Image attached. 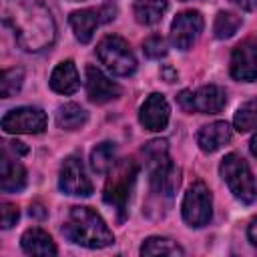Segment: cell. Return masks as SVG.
<instances>
[{"label": "cell", "instance_id": "6da1fadb", "mask_svg": "<svg viewBox=\"0 0 257 257\" xmlns=\"http://www.w3.org/2000/svg\"><path fill=\"white\" fill-rule=\"evenodd\" d=\"M2 20L26 52H40L54 44L56 22L40 0H2Z\"/></svg>", "mask_w": 257, "mask_h": 257}, {"label": "cell", "instance_id": "7a4b0ae2", "mask_svg": "<svg viewBox=\"0 0 257 257\" xmlns=\"http://www.w3.org/2000/svg\"><path fill=\"white\" fill-rule=\"evenodd\" d=\"M62 233L76 245L88 249H102L114 243V235L104 223V219L90 207L76 205L68 211L62 225Z\"/></svg>", "mask_w": 257, "mask_h": 257}, {"label": "cell", "instance_id": "3957f363", "mask_svg": "<svg viewBox=\"0 0 257 257\" xmlns=\"http://www.w3.org/2000/svg\"><path fill=\"white\" fill-rule=\"evenodd\" d=\"M145 159H147V169H149V185L153 195L161 199H171L181 183L179 169L169 157V147L167 141L155 139L149 141L143 149Z\"/></svg>", "mask_w": 257, "mask_h": 257}, {"label": "cell", "instance_id": "277c9868", "mask_svg": "<svg viewBox=\"0 0 257 257\" xmlns=\"http://www.w3.org/2000/svg\"><path fill=\"white\" fill-rule=\"evenodd\" d=\"M137 175H139V165L135 159H120L108 171L102 199L106 205H110L116 211L118 221H122L126 217V209H128L131 193L135 189Z\"/></svg>", "mask_w": 257, "mask_h": 257}, {"label": "cell", "instance_id": "5b68a950", "mask_svg": "<svg viewBox=\"0 0 257 257\" xmlns=\"http://www.w3.org/2000/svg\"><path fill=\"white\" fill-rule=\"evenodd\" d=\"M219 173L237 201H241L243 205H251L257 199V187H255L253 173L241 155L237 153L225 155V159L219 165Z\"/></svg>", "mask_w": 257, "mask_h": 257}, {"label": "cell", "instance_id": "8992f818", "mask_svg": "<svg viewBox=\"0 0 257 257\" xmlns=\"http://www.w3.org/2000/svg\"><path fill=\"white\" fill-rule=\"evenodd\" d=\"M98 60L116 76H131L137 70V58L122 36L108 34L96 46Z\"/></svg>", "mask_w": 257, "mask_h": 257}, {"label": "cell", "instance_id": "52a82bcc", "mask_svg": "<svg viewBox=\"0 0 257 257\" xmlns=\"http://www.w3.org/2000/svg\"><path fill=\"white\" fill-rule=\"evenodd\" d=\"M181 213L183 219L189 227H205L211 221L213 215V199H211V191L205 183L197 181L193 183L185 197H183V205H181Z\"/></svg>", "mask_w": 257, "mask_h": 257}, {"label": "cell", "instance_id": "ba28073f", "mask_svg": "<svg viewBox=\"0 0 257 257\" xmlns=\"http://www.w3.org/2000/svg\"><path fill=\"white\" fill-rule=\"evenodd\" d=\"M46 112L38 106H16L2 116L4 133L14 135H38L46 128Z\"/></svg>", "mask_w": 257, "mask_h": 257}, {"label": "cell", "instance_id": "9c48e42d", "mask_svg": "<svg viewBox=\"0 0 257 257\" xmlns=\"http://www.w3.org/2000/svg\"><path fill=\"white\" fill-rule=\"evenodd\" d=\"M58 187L62 193L72 197H88L92 193V183L86 177L82 159L78 155H70L64 159L58 175Z\"/></svg>", "mask_w": 257, "mask_h": 257}, {"label": "cell", "instance_id": "30bf717a", "mask_svg": "<svg viewBox=\"0 0 257 257\" xmlns=\"http://www.w3.org/2000/svg\"><path fill=\"white\" fill-rule=\"evenodd\" d=\"M203 26H205V20H203L201 12L185 10V12L177 14L171 24V42L179 50H189L201 36Z\"/></svg>", "mask_w": 257, "mask_h": 257}, {"label": "cell", "instance_id": "8fae6325", "mask_svg": "<svg viewBox=\"0 0 257 257\" xmlns=\"http://www.w3.org/2000/svg\"><path fill=\"white\" fill-rule=\"evenodd\" d=\"M231 76L241 82L257 78V42L247 38L241 40L231 54Z\"/></svg>", "mask_w": 257, "mask_h": 257}, {"label": "cell", "instance_id": "7c38bea8", "mask_svg": "<svg viewBox=\"0 0 257 257\" xmlns=\"http://www.w3.org/2000/svg\"><path fill=\"white\" fill-rule=\"evenodd\" d=\"M86 94L94 104H104L120 96V86L110 80L100 68L86 66Z\"/></svg>", "mask_w": 257, "mask_h": 257}, {"label": "cell", "instance_id": "4fadbf2b", "mask_svg": "<svg viewBox=\"0 0 257 257\" xmlns=\"http://www.w3.org/2000/svg\"><path fill=\"white\" fill-rule=\"evenodd\" d=\"M169 114H171V108H169L167 98L163 94H159V92H153L141 104L139 120L147 131H155L157 133V131H163L167 126Z\"/></svg>", "mask_w": 257, "mask_h": 257}, {"label": "cell", "instance_id": "5bb4252c", "mask_svg": "<svg viewBox=\"0 0 257 257\" xmlns=\"http://www.w3.org/2000/svg\"><path fill=\"white\" fill-rule=\"evenodd\" d=\"M68 22H70V28L74 32V38L78 42L86 44L92 40L96 26H100L106 20H104V14L100 8H82V10H74L68 16Z\"/></svg>", "mask_w": 257, "mask_h": 257}, {"label": "cell", "instance_id": "9a60e30c", "mask_svg": "<svg viewBox=\"0 0 257 257\" xmlns=\"http://www.w3.org/2000/svg\"><path fill=\"white\" fill-rule=\"evenodd\" d=\"M0 185L4 193H18L26 185V169L18 161V157H10L8 149H2L0 155Z\"/></svg>", "mask_w": 257, "mask_h": 257}, {"label": "cell", "instance_id": "2e32d148", "mask_svg": "<svg viewBox=\"0 0 257 257\" xmlns=\"http://www.w3.org/2000/svg\"><path fill=\"white\" fill-rule=\"evenodd\" d=\"M225 102H227V94L217 84H205L193 92V112L217 114L223 110Z\"/></svg>", "mask_w": 257, "mask_h": 257}, {"label": "cell", "instance_id": "e0dca14e", "mask_svg": "<svg viewBox=\"0 0 257 257\" xmlns=\"http://www.w3.org/2000/svg\"><path fill=\"white\" fill-rule=\"evenodd\" d=\"M233 137L231 126L225 120H215L211 124L201 126L199 135H197V143L201 147V151L205 153H215L219 149H223Z\"/></svg>", "mask_w": 257, "mask_h": 257}, {"label": "cell", "instance_id": "ac0fdd59", "mask_svg": "<svg viewBox=\"0 0 257 257\" xmlns=\"http://www.w3.org/2000/svg\"><path fill=\"white\" fill-rule=\"evenodd\" d=\"M78 86H80V78L74 62L72 60L58 62L50 74V88L58 94H72L78 90Z\"/></svg>", "mask_w": 257, "mask_h": 257}, {"label": "cell", "instance_id": "d6986e66", "mask_svg": "<svg viewBox=\"0 0 257 257\" xmlns=\"http://www.w3.org/2000/svg\"><path fill=\"white\" fill-rule=\"evenodd\" d=\"M20 245H22L24 253H28V255H56L58 253L52 237L38 227L26 229L20 237Z\"/></svg>", "mask_w": 257, "mask_h": 257}, {"label": "cell", "instance_id": "ffe728a7", "mask_svg": "<svg viewBox=\"0 0 257 257\" xmlns=\"http://www.w3.org/2000/svg\"><path fill=\"white\" fill-rule=\"evenodd\" d=\"M167 8H169L167 0H135L133 14L139 24L151 26V24H157L165 16Z\"/></svg>", "mask_w": 257, "mask_h": 257}, {"label": "cell", "instance_id": "44dd1931", "mask_svg": "<svg viewBox=\"0 0 257 257\" xmlns=\"http://www.w3.org/2000/svg\"><path fill=\"white\" fill-rule=\"evenodd\" d=\"M86 120H88V112L76 102H66L56 110V124L62 131H76L84 126Z\"/></svg>", "mask_w": 257, "mask_h": 257}, {"label": "cell", "instance_id": "7402d4cb", "mask_svg": "<svg viewBox=\"0 0 257 257\" xmlns=\"http://www.w3.org/2000/svg\"><path fill=\"white\" fill-rule=\"evenodd\" d=\"M114 163H116V147H114V143L104 141V143H100V145H96L92 149V153H90V167H92L94 173L104 175V173H108L114 167Z\"/></svg>", "mask_w": 257, "mask_h": 257}, {"label": "cell", "instance_id": "603a6c76", "mask_svg": "<svg viewBox=\"0 0 257 257\" xmlns=\"http://www.w3.org/2000/svg\"><path fill=\"white\" fill-rule=\"evenodd\" d=\"M183 247L169 237H149L141 245V255H183Z\"/></svg>", "mask_w": 257, "mask_h": 257}, {"label": "cell", "instance_id": "cb8c5ba5", "mask_svg": "<svg viewBox=\"0 0 257 257\" xmlns=\"http://www.w3.org/2000/svg\"><path fill=\"white\" fill-rule=\"evenodd\" d=\"M233 126L239 133H249L257 128V98H251L237 108L233 116Z\"/></svg>", "mask_w": 257, "mask_h": 257}, {"label": "cell", "instance_id": "d4e9b609", "mask_svg": "<svg viewBox=\"0 0 257 257\" xmlns=\"http://www.w3.org/2000/svg\"><path fill=\"white\" fill-rule=\"evenodd\" d=\"M239 28H241V16H237L235 12H229V10H221L213 24V32L221 40L231 38Z\"/></svg>", "mask_w": 257, "mask_h": 257}, {"label": "cell", "instance_id": "484cf974", "mask_svg": "<svg viewBox=\"0 0 257 257\" xmlns=\"http://www.w3.org/2000/svg\"><path fill=\"white\" fill-rule=\"evenodd\" d=\"M22 82H24V70L20 66L6 68L0 74V96L10 98L12 94H16L22 88Z\"/></svg>", "mask_w": 257, "mask_h": 257}, {"label": "cell", "instance_id": "4316f807", "mask_svg": "<svg viewBox=\"0 0 257 257\" xmlns=\"http://www.w3.org/2000/svg\"><path fill=\"white\" fill-rule=\"evenodd\" d=\"M143 52L149 58H163L167 56V40L159 34H153L143 42Z\"/></svg>", "mask_w": 257, "mask_h": 257}, {"label": "cell", "instance_id": "83f0119b", "mask_svg": "<svg viewBox=\"0 0 257 257\" xmlns=\"http://www.w3.org/2000/svg\"><path fill=\"white\" fill-rule=\"evenodd\" d=\"M0 221H2V229H10L12 225H16L18 217H20V211L16 205L12 203H2V211H0Z\"/></svg>", "mask_w": 257, "mask_h": 257}, {"label": "cell", "instance_id": "f1b7e54d", "mask_svg": "<svg viewBox=\"0 0 257 257\" xmlns=\"http://www.w3.org/2000/svg\"><path fill=\"white\" fill-rule=\"evenodd\" d=\"M177 104L185 112H193V90H181L177 94Z\"/></svg>", "mask_w": 257, "mask_h": 257}, {"label": "cell", "instance_id": "f546056e", "mask_svg": "<svg viewBox=\"0 0 257 257\" xmlns=\"http://www.w3.org/2000/svg\"><path fill=\"white\" fill-rule=\"evenodd\" d=\"M247 237H249V241H251V245L257 249V217L249 223V227H247Z\"/></svg>", "mask_w": 257, "mask_h": 257}, {"label": "cell", "instance_id": "4dcf8cb0", "mask_svg": "<svg viewBox=\"0 0 257 257\" xmlns=\"http://www.w3.org/2000/svg\"><path fill=\"white\" fill-rule=\"evenodd\" d=\"M161 76H163L167 82H175V80H177V72H175L171 66H163V68H161Z\"/></svg>", "mask_w": 257, "mask_h": 257}, {"label": "cell", "instance_id": "1f68e13d", "mask_svg": "<svg viewBox=\"0 0 257 257\" xmlns=\"http://www.w3.org/2000/svg\"><path fill=\"white\" fill-rule=\"evenodd\" d=\"M231 2H235L237 6H241V8H245V10L257 8V0H231Z\"/></svg>", "mask_w": 257, "mask_h": 257}, {"label": "cell", "instance_id": "d6a6232c", "mask_svg": "<svg viewBox=\"0 0 257 257\" xmlns=\"http://www.w3.org/2000/svg\"><path fill=\"white\" fill-rule=\"evenodd\" d=\"M251 153H253V155L257 157V135H255V137L251 139Z\"/></svg>", "mask_w": 257, "mask_h": 257}]
</instances>
